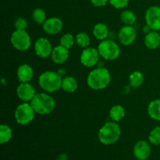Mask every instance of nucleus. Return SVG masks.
Masks as SVG:
<instances>
[{
  "mask_svg": "<svg viewBox=\"0 0 160 160\" xmlns=\"http://www.w3.org/2000/svg\"><path fill=\"white\" fill-rule=\"evenodd\" d=\"M17 76L20 83H29L34 76V70L28 64H22L17 69Z\"/></svg>",
  "mask_w": 160,
  "mask_h": 160,
  "instance_id": "16",
  "label": "nucleus"
},
{
  "mask_svg": "<svg viewBox=\"0 0 160 160\" xmlns=\"http://www.w3.org/2000/svg\"><path fill=\"white\" fill-rule=\"evenodd\" d=\"M121 135V130L117 122L105 123L98 131V139L102 144L109 145L117 142Z\"/></svg>",
  "mask_w": 160,
  "mask_h": 160,
  "instance_id": "2",
  "label": "nucleus"
},
{
  "mask_svg": "<svg viewBox=\"0 0 160 160\" xmlns=\"http://www.w3.org/2000/svg\"><path fill=\"white\" fill-rule=\"evenodd\" d=\"M97 49L99 52L100 56L106 60H115L120 55V47L114 41L111 39L102 41Z\"/></svg>",
  "mask_w": 160,
  "mask_h": 160,
  "instance_id": "5",
  "label": "nucleus"
},
{
  "mask_svg": "<svg viewBox=\"0 0 160 160\" xmlns=\"http://www.w3.org/2000/svg\"><path fill=\"white\" fill-rule=\"evenodd\" d=\"M52 46L49 41L45 38H40L34 43V52L38 57L48 58L52 52Z\"/></svg>",
  "mask_w": 160,
  "mask_h": 160,
  "instance_id": "10",
  "label": "nucleus"
},
{
  "mask_svg": "<svg viewBox=\"0 0 160 160\" xmlns=\"http://www.w3.org/2000/svg\"><path fill=\"white\" fill-rule=\"evenodd\" d=\"M90 37L85 32H80L76 36V43L81 48H88L90 45Z\"/></svg>",
  "mask_w": 160,
  "mask_h": 160,
  "instance_id": "25",
  "label": "nucleus"
},
{
  "mask_svg": "<svg viewBox=\"0 0 160 160\" xmlns=\"http://www.w3.org/2000/svg\"><path fill=\"white\" fill-rule=\"evenodd\" d=\"M63 28V23L62 20L58 17H51L44 22L42 24V28L46 34H56L60 32Z\"/></svg>",
  "mask_w": 160,
  "mask_h": 160,
  "instance_id": "13",
  "label": "nucleus"
},
{
  "mask_svg": "<svg viewBox=\"0 0 160 160\" xmlns=\"http://www.w3.org/2000/svg\"><path fill=\"white\" fill-rule=\"evenodd\" d=\"M14 26H15L16 30H26L28 26V23L26 19L23 18V17H18L16 20Z\"/></svg>",
  "mask_w": 160,
  "mask_h": 160,
  "instance_id": "30",
  "label": "nucleus"
},
{
  "mask_svg": "<svg viewBox=\"0 0 160 160\" xmlns=\"http://www.w3.org/2000/svg\"><path fill=\"white\" fill-rule=\"evenodd\" d=\"M12 137V131L8 125L2 124L0 127V142L6 144L11 140Z\"/></svg>",
  "mask_w": 160,
  "mask_h": 160,
  "instance_id": "23",
  "label": "nucleus"
},
{
  "mask_svg": "<svg viewBox=\"0 0 160 160\" xmlns=\"http://www.w3.org/2000/svg\"><path fill=\"white\" fill-rule=\"evenodd\" d=\"M159 34H160V31H159Z\"/></svg>",
  "mask_w": 160,
  "mask_h": 160,
  "instance_id": "34",
  "label": "nucleus"
},
{
  "mask_svg": "<svg viewBox=\"0 0 160 160\" xmlns=\"http://www.w3.org/2000/svg\"><path fill=\"white\" fill-rule=\"evenodd\" d=\"M51 56L52 59L55 63L62 64L68 59L69 49L59 45L53 48Z\"/></svg>",
  "mask_w": 160,
  "mask_h": 160,
  "instance_id": "15",
  "label": "nucleus"
},
{
  "mask_svg": "<svg viewBox=\"0 0 160 160\" xmlns=\"http://www.w3.org/2000/svg\"><path fill=\"white\" fill-rule=\"evenodd\" d=\"M56 160H68V156L65 153H61L57 156Z\"/></svg>",
  "mask_w": 160,
  "mask_h": 160,
  "instance_id": "32",
  "label": "nucleus"
},
{
  "mask_svg": "<svg viewBox=\"0 0 160 160\" xmlns=\"http://www.w3.org/2000/svg\"><path fill=\"white\" fill-rule=\"evenodd\" d=\"M35 111L32 106L28 102L19 105L15 110L16 121L20 125H27L31 123L34 118Z\"/></svg>",
  "mask_w": 160,
  "mask_h": 160,
  "instance_id": "6",
  "label": "nucleus"
},
{
  "mask_svg": "<svg viewBox=\"0 0 160 160\" xmlns=\"http://www.w3.org/2000/svg\"><path fill=\"white\" fill-rule=\"evenodd\" d=\"M144 82V75L140 71H134L129 77V86L133 88H138Z\"/></svg>",
  "mask_w": 160,
  "mask_h": 160,
  "instance_id": "22",
  "label": "nucleus"
},
{
  "mask_svg": "<svg viewBox=\"0 0 160 160\" xmlns=\"http://www.w3.org/2000/svg\"><path fill=\"white\" fill-rule=\"evenodd\" d=\"M125 117V109L120 105H116L111 108L109 111V117L112 121L119 122Z\"/></svg>",
  "mask_w": 160,
  "mask_h": 160,
  "instance_id": "21",
  "label": "nucleus"
},
{
  "mask_svg": "<svg viewBox=\"0 0 160 160\" xmlns=\"http://www.w3.org/2000/svg\"><path fill=\"white\" fill-rule=\"evenodd\" d=\"M31 105L35 112L40 115H47L52 112L56 107L54 98L46 93L36 94L31 101Z\"/></svg>",
  "mask_w": 160,
  "mask_h": 160,
  "instance_id": "4",
  "label": "nucleus"
},
{
  "mask_svg": "<svg viewBox=\"0 0 160 160\" xmlns=\"http://www.w3.org/2000/svg\"><path fill=\"white\" fill-rule=\"evenodd\" d=\"M151 30H152L151 28H150V27L148 26V24H146V25H145V26L143 28V32L145 33V34H148V33H149L150 31H152Z\"/></svg>",
  "mask_w": 160,
  "mask_h": 160,
  "instance_id": "33",
  "label": "nucleus"
},
{
  "mask_svg": "<svg viewBox=\"0 0 160 160\" xmlns=\"http://www.w3.org/2000/svg\"><path fill=\"white\" fill-rule=\"evenodd\" d=\"M17 97L24 102L31 101L36 95L35 89L29 83H20L17 88Z\"/></svg>",
  "mask_w": 160,
  "mask_h": 160,
  "instance_id": "12",
  "label": "nucleus"
},
{
  "mask_svg": "<svg viewBox=\"0 0 160 160\" xmlns=\"http://www.w3.org/2000/svg\"><path fill=\"white\" fill-rule=\"evenodd\" d=\"M134 155L138 160H146L151 155V147L145 141H139L134 145Z\"/></svg>",
  "mask_w": 160,
  "mask_h": 160,
  "instance_id": "14",
  "label": "nucleus"
},
{
  "mask_svg": "<svg viewBox=\"0 0 160 160\" xmlns=\"http://www.w3.org/2000/svg\"><path fill=\"white\" fill-rule=\"evenodd\" d=\"M10 42L14 48L19 51H26L31 45V37L25 30H16L12 32Z\"/></svg>",
  "mask_w": 160,
  "mask_h": 160,
  "instance_id": "7",
  "label": "nucleus"
},
{
  "mask_svg": "<svg viewBox=\"0 0 160 160\" xmlns=\"http://www.w3.org/2000/svg\"><path fill=\"white\" fill-rule=\"evenodd\" d=\"M145 45L148 49L155 50L160 45V34L156 31H150L145 37Z\"/></svg>",
  "mask_w": 160,
  "mask_h": 160,
  "instance_id": "17",
  "label": "nucleus"
},
{
  "mask_svg": "<svg viewBox=\"0 0 160 160\" xmlns=\"http://www.w3.org/2000/svg\"><path fill=\"white\" fill-rule=\"evenodd\" d=\"M111 75L109 70L103 67L94 69L89 73L87 78V84L93 90H102L109 84Z\"/></svg>",
  "mask_w": 160,
  "mask_h": 160,
  "instance_id": "1",
  "label": "nucleus"
},
{
  "mask_svg": "<svg viewBox=\"0 0 160 160\" xmlns=\"http://www.w3.org/2000/svg\"><path fill=\"white\" fill-rule=\"evenodd\" d=\"M145 21L152 31H160V6H153L147 9Z\"/></svg>",
  "mask_w": 160,
  "mask_h": 160,
  "instance_id": "8",
  "label": "nucleus"
},
{
  "mask_svg": "<svg viewBox=\"0 0 160 160\" xmlns=\"http://www.w3.org/2000/svg\"><path fill=\"white\" fill-rule=\"evenodd\" d=\"M137 38V31L133 26L125 25L119 31L118 39L123 45H130L135 41Z\"/></svg>",
  "mask_w": 160,
  "mask_h": 160,
  "instance_id": "11",
  "label": "nucleus"
},
{
  "mask_svg": "<svg viewBox=\"0 0 160 160\" xmlns=\"http://www.w3.org/2000/svg\"><path fill=\"white\" fill-rule=\"evenodd\" d=\"M109 2L116 9H123L128 6L129 0H109Z\"/></svg>",
  "mask_w": 160,
  "mask_h": 160,
  "instance_id": "29",
  "label": "nucleus"
},
{
  "mask_svg": "<svg viewBox=\"0 0 160 160\" xmlns=\"http://www.w3.org/2000/svg\"><path fill=\"white\" fill-rule=\"evenodd\" d=\"M59 42H60V45H62V46L70 49V48L73 46V44H74V38H73V34L67 33V34H63V35L60 38Z\"/></svg>",
  "mask_w": 160,
  "mask_h": 160,
  "instance_id": "27",
  "label": "nucleus"
},
{
  "mask_svg": "<svg viewBox=\"0 0 160 160\" xmlns=\"http://www.w3.org/2000/svg\"><path fill=\"white\" fill-rule=\"evenodd\" d=\"M120 20L125 25L133 26L137 20V17L132 11L124 10L120 14Z\"/></svg>",
  "mask_w": 160,
  "mask_h": 160,
  "instance_id": "24",
  "label": "nucleus"
},
{
  "mask_svg": "<svg viewBox=\"0 0 160 160\" xmlns=\"http://www.w3.org/2000/svg\"><path fill=\"white\" fill-rule=\"evenodd\" d=\"M99 52L94 48H86L82 51L80 57L81 64L86 67H92L98 63L99 60Z\"/></svg>",
  "mask_w": 160,
  "mask_h": 160,
  "instance_id": "9",
  "label": "nucleus"
},
{
  "mask_svg": "<svg viewBox=\"0 0 160 160\" xmlns=\"http://www.w3.org/2000/svg\"><path fill=\"white\" fill-rule=\"evenodd\" d=\"M148 139H149L150 143L152 145H160V127H156L150 132Z\"/></svg>",
  "mask_w": 160,
  "mask_h": 160,
  "instance_id": "28",
  "label": "nucleus"
},
{
  "mask_svg": "<svg viewBox=\"0 0 160 160\" xmlns=\"http://www.w3.org/2000/svg\"><path fill=\"white\" fill-rule=\"evenodd\" d=\"M45 18H46V14H45L44 9H41V8H37L33 11L32 19L38 24H43L44 22L46 20Z\"/></svg>",
  "mask_w": 160,
  "mask_h": 160,
  "instance_id": "26",
  "label": "nucleus"
},
{
  "mask_svg": "<svg viewBox=\"0 0 160 160\" xmlns=\"http://www.w3.org/2000/svg\"><path fill=\"white\" fill-rule=\"evenodd\" d=\"M93 34L98 40H106L109 36V29L105 23H98L95 25L93 29Z\"/></svg>",
  "mask_w": 160,
  "mask_h": 160,
  "instance_id": "18",
  "label": "nucleus"
},
{
  "mask_svg": "<svg viewBox=\"0 0 160 160\" xmlns=\"http://www.w3.org/2000/svg\"><path fill=\"white\" fill-rule=\"evenodd\" d=\"M62 77L54 71H45L39 76L38 84L45 92L53 93L62 88Z\"/></svg>",
  "mask_w": 160,
  "mask_h": 160,
  "instance_id": "3",
  "label": "nucleus"
},
{
  "mask_svg": "<svg viewBox=\"0 0 160 160\" xmlns=\"http://www.w3.org/2000/svg\"><path fill=\"white\" fill-rule=\"evenodd\" d=\"M78 87V81L73 77H67L62 79L61 88H62V90L65 92H68V93H73L76 92Z\"/></svg>",
  "mask_w": 160,
  "mask_h": 160,
  "instance_id": "20",
  "label": "nucleus"
},
{
  "mask_svg": "<svg viewBox=\"0 0 160 160\" xmlns=\"http://www.w3.org/2000/svg\"><path fill=\"white\" fill-rule=\"evenodd\" d=\"M148 114L153 120L160 121V99L153 100L148 104Z\"/></svg>",
  "mask_w": 160,
  "mask_h": 160,
  "instance_id": "19",
  "label": "nucleus"
},
{
  "mask_svg": "<svg viewBox=\"0 0 160 160\" xmlns=\"http://www.w3.org/2000/svg\"><path fill=\"white\" fill-rule=\"evenodd\" d=\"M109 0H91V2L95 7H102L107 4Z\"/></svg>",
  "mask_w": 160,
  "mask_h": 160,
  "instance_id": "31",
  "label": "nucleus"
}]
</instances>
